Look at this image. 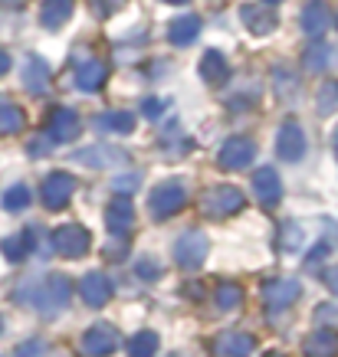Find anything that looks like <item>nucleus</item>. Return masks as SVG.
<instances>
[{"instance_id":"a18cd8bd","label":"nucleus","mask_w":338,"mask_h":357,"mask_svg":"<svg viewBox=\"0 0 338 357\" xmlns=\"http://www.w3.org/2000/svg\"><path fill=\"white\" fill-rule=\"evenodd\" d=\"M270 3H283V0H266V7H270Z\"/></svg>"},{"instance_id":"a211bd4d","label":"nucleus","mask_w":338,"mask_h":357,"mask_svg":"<svg viewBox=\"0 0 338 357\" xmlns=\"http://www.w3.org/2000/svg\"><path fill=\"white\" fill-rule=\"evenodd\" d=\"M23 86L33 96H43L50 89V66L40 56H27V63H23Z\"/></svg>"},{"instance_id":"49530a36","label":"nucleus","mask_w":338,"mask_h":357,"mask_svg":"<svg viewBox=\"0 0 338 357\" xmlns=\"http://www.w3.org/2000/svg\"><path fill=\"white\" fill-rule=\"evenodd\" d=\"M266 357H283V354H276V351H273V354H266Z\"/></svg>"},{"instance_id":"2eb2a0df","label":"nucleus","mask_w":338,"mask_h":357,"mask_svg":"<svg viewBox=\"0 0 338 357\" xmlns=\"http://www.w3.org/2000/svg\"><path fill=\"white\" fill-rule=\"evenodd\" d=\"M253 341L243 331H227V335L214 337V357H250L253 354Z\"/></svg>"},{"instance_id":"423d86ee","label":"nucleus","mask_w":338,"mask_h":357,"mask_svg":"<svg viewBox=\"0 0 338 357\" xmlns=\"http://www.w3.org/2000/svg\"><path fill=\"white\" fill-rule=\"evenodd\" d=\"M204 256H207V236L204 233H184V236L175 243V262L181 269H197V266H204Z\"/></svg>"},{"instance_id":"6ab92c4d","label":"nucleus","mask_w":338,"mask_h":357,"mask_svg":"<svg viewBox=\"0 0 338 357\" xmlns=\"http://www.w3.org/2000/svg\"><path fill=\"white\" fill-rule=\"evenodd\" d=\"M105 79H109V66L102 63V59H82L76 73V86L82 92H98V89L105 86Z\"/></svg>"},{"instance_id":"dca6fc26","label":"nucleus","mask_w":338,"mask_h":357,"mask_svg":"<svg viewBox=\"0 0 338 357\" xmlns=\"http://www.w3.org/2000/svg\"><path fill=\"white\" fill-rule=\"evenodd\" d=\"M328 26H332V10H328V3L325 0H309L306 10H302V30H306V36L318 40Z\"/></svg>"},{"instance_id":"aec40b11","label":"nucleus","mask_w":338,"mask_h":357,"mask_svg":"<svg viewBox=\"0 0 338 357\" xmlns=\"http://www.w3.org/2000/svg\"><path fill=\"white\" fill-rule=\"evenodd\" d=\"M76 161L89 164V167H109V164L128 161V154L119 151V148H109V144H96V148H82L76 154Z\"/></svg>"},{"instance_id":"6e6552de","label":"nucleus","mask_w":338,"mask_h":357,"mask_svg":"<svg viewBox=\"0 0 338 357\" xmlns=\"http://www.w3.org/2000/svg\"><path fill=\"white\" fill-rule=\"evenodd\" d=\"M253 154H256V144H253L250 138H230L220 144L217 164L223 171H243V167L253 161Z\"/></svg>"},{"instance_id":"79ce46f5","label":"nucleus","mask_w":338,"mask_h":357,"mask_svg":"<svg viewBox=\"0 0 338 357\" xmlns=\"http://www.w3.org/2000/svg\"><path fill=\"white\" fill-rule=\"evenodd\" d=\"M7 69H10V56H7V53H3V50H0V76H3Z\"/></svg>"},{"instance_id":"bb28decb","label":"nucleus","mask_w":338,"mask_h":357,"mask_svg":"<svg viewBox=\"0 0 338 357\" xmlns=\"http://www.w3.org/2000/svg\"><path fill=\"white\" fill-rule=\"evenodd\" d=\"M158 351V335L154 331H138L128 337V354L131 357H154Z\"/></svg>"},{"instance_id":"7ed1b4c3","label":"nucleus","mask_w":338,"mask_h":357,"mask_svg":"<svg viewBox=\"0 0 338 357\" xmlns=\"http://www.w3.org/2000/svg\"><path fill=\"white\" fill-rule=\"evenodd\" d=\"M243 204H247V200H243L240 187H233V184H217L200 197V210L214 220H223V217H230V213H237V210H243Z\"/></svg>"},{"instance_id":"4c0bfd02","label":"nucleus","mask_w":338,"mask_h":357,"mask_svg":"<svg viewBox=\"0 0 338 357\" xmlns=\"http://www.w3.org/2000/svg\"><path fill=\"white\" fill-rule=\"evenodd\" d=\"M125 252H128V239H115V243L105 246V256H109V259H119V256H125Z\"/></svg>"},{"instance_id":"4468645a","label":"nucleus","mask_w":338,"mask_h":357,"mask_svg":"<svg viewBox=\"0 0 338 357\" xmlns=\"http://www.w3.org/2000/svg\"><path fill=\"white\" fill-rule=\"evenodd\" d=\"M79 295H82V302H86L89 308H102V305L112 298V285L102 272H89V275H82V282H79Z\"/></svg>"},{"instance_id":"c85d7f7f","label":"nucleus","mask_w":338,"mask_h":357,"mask_svg":"<svg viewBox=\"0 0 338 357\" xmlns=\"http://www.w3.org/2000/svg\"><path fill=\"white\" fill-rule=\"evenodd\" d=\"M316 105H318V115H332L338 109V82H322Z\"/></svg>"},{"instance_id":"f704fd0d","label":"nucleus","mask_w":338,"mask_h":357,"mask_svg":"<svg viewBox=\"0 0 338 357\" xmlns=\"http://www.w3.org/2000/svg\"><path fill=\"white\" fill-rule=\"evenodd\" d=\"M135 272H138V279H145V282L161 279V269H158V262H154V259H138Z\"/></svg>"},{"instance_id":"393cba45","label":"nucleus","mask_w":338,"mask_h":357,"mask_svg":"<svg viewBox=\"0 0 338 357\" xmlns=\"http://www.w3.org/2000/svg\"><path fill=\"white\" fill-rule=\"evenodd\" d=\"M96 128L125 135V131L135 128V115H131V112H105V115H98L96 119Z\"/></svg>"},{"instance_id":"c756f323","label":"nucleus","mask_w":338,"mask_h":357,"mask_svg":"<svg viewBox=\"0 0 338 357\" xmlns=\"http://www.w3.org/2000/svg\"><path fill=\"white\" fill-rule=\"evenodd\" d=\"M0 252H3L10 262H20L23 256L30 252V239L27 236H7L3 243H0Z\"/></svg>"},{"instance_id":"20e7f679","label":"nucleus","mask_w":338,"mask_h":357,"mask_svg":"<svg viewBox=\"0 0 338 357\" xmlns=\"http://www.w3.org/2000/svg\"><path fill=\"white\" fill-rule=\"evenodd\" d=\"M53 249L59 256H66V259H82L92 249V236L79 223H63V227L53 229Z\"/></svg>"},{"instance_id":"37998d69","label":"nucleus","mask_w":338,"mask_h":357,"mask_svg":"<svg viewBox=\"0 0 338 357\" xmlns=\"http://www.w3.org/2000/svg\"><path fill=\"white\" fill-rule=\"evenodd\" d=\"M332 144H335V151H338V125H335V131H332Z\"/></svg>"},{"instance_id":"f03ea898","label":"nucleus","mask_w":338,"mask_h":357,"mask_svg":"<svg viewBox=\"0 0 338 357\" xmlns=\"http://www.w3.org/2000/svg\"><path fill=\"white\" fill-rule=\"evenodd\" d=\"M184 204H187V187H184V181H161V184H158L152 194H148V213H152L154 220L175 217V213Z\"/></svg>"},{"instance_id":"f3484780","label":"nucleus","mask_w":338,"mask_h":357,"mask_svg":"<svg viewBox=\"0 0 338 357\" xmlns=\"http://www.w3.org/2000/svg\"><path fill=\"white\" fill-rule=\"evenodd\" d=\"M135 223V206L125 200V197H115L109 206H105V227L115 233V236H125Z\"/></svg>"},{"instance_id":"a19ab883","label":"nucleus","mask_w":338,"mask_h":357,"mask_svg":"<svg viewBox=\"0 0 338 357\" xmlns=\"http://www.w3.org/2000/svg\"><path fill=\"white\" fill-rule=\"evenodd\" d=\"M325 282H328V289L338 295V266H332V269L325 272Z\"/></svg>"},{"instance_id":"c03bdc74","label":"nucleus","mask_w":338,"mask_h":357,"mask_svg":"<svg viewBox=\"0 0 338 357\" xmlns=\"http://www.w3.org/2000/svg\"><path fill=\"white\" fill-rule=\"evenodd\" d=\"M161 3H187V0H161Z\"/></svg>"},{"instance_id":"9b49d317","label":"nucleus","mask_w":338,"mask_h":357,"mask_svg":"<svg viewBox=\"0 0 338 357\" xmlns=\"http://www.w3.org/2000/svg\"><path fill=\"white\" fill-rule=\"evenodd\" d=\"M253 194H256V200H260L263 206H270V210L283 200V184H279V177H276L273 167H260V171L253 174Z\"/></svg>"},{"instance_id":"4be33fe9","label":"nucleus","mask_w":338,"mask_h":357,"mask_svg":"<svg viewBox=\"0 0 338 357\" xmlns=\"http://www.w3.org/2000/svg\"><path fill=\"white\" fill-rule=\"evenodd\" d=\"M338 351V335L332 328H318L306 337V354L309 357H335Z\"/></svg>"},{"instance_id":"de8ad7c7","label":"nucleus","mask_w":338,"mask_h":357,"mask_svg":"<svg viewBox=\"0 0 338 357\" xmlns=\"http://www.w3.org/2000/svg\"><path fill=\"white\" fill-rule=\"evenodd\" d=\"M171 357H187V354H171Z\"/></svg>"},{"instance_id":"f8f14e48","label":"nucleus","mask_w":338,"mask_h":357,"mask_svg":"<svg viewBox=\"0 0 338 357\" xmlns=\"http://www.w3.org/2000/svg\"><path fill=\"white\" fill-rule=\"evenodd\" d=\"M240 20H243V26L250 33H256V36H266V33L276 30V13H273V7H266V3H243Z\"/></svg>"},{"instance_id":"39448f33","label":"nucleus","mask_w":338,"mask_h":357,"mask_svg":"<svg viewBox=\"0 0 338 357\" xmlns=\"http://www.w3.org/2000/svg\"><path fill=\"white\" fill-rule=\"evenodd\" d=\"M119 344H122L119 331H115L112 325H105V321H98V325H92L86 335H82L79 351H82L86 357H109V354L119 351Z\"/></svg>"},{"instance_id":"5701e85b","label":"nucleus","mask_w":338,"mask_h":357,"mask_svg":"<svg viewBox=\"0 0 338 357\" xmlns=\"http://www.w3.org/2000/svg\"><path fill=\"white\" fill-rule=\"evenodd\" d=\"M197 33H200V20H197L194 13H187V17H177V20L168 26V40L175 46H191L197 40Z\"/></svg>"},{"instance_id":"c9c22d12","label":"nucleus","mask_w":338,"mask_h":357,"mask_svg":"<svg viewBox=\"0 0 338 357\" xmlns=\"http://www.w3.org/2000/svg\"><path fill=\"white\" fill-rule=\"evenodd\" d=\"M138 181H142L138 174H128V177H115V181H112V187H115L119 194H131V190L138 187Z\"/></svg>"},{"instance_id":"2f4dec72","label":"nucleus","mask_w":338,"mask_h":357,"mask_svg":"<svg viewBox=\"0 0 338 357\" xmlns=\"http://www.w3.org/2000/svg\"><path fill=\"white\" fill-rule=\"evenodd\" d=\"M302 63H306L309 73H322V69L328 66V46H322V43L309 46V50H306V59H302Z\"/></svg>"},{"instance_id":"0eeeda50","label":"nucleus","mask_w":338,"mask_h":357,"mask_svg":"<svg viewBox=\"0 0 338 357\" xmlns=\"http://www.w3.org/2000/svg\"><path fill=\"white\" fill-rule=\"evenodd\" d=\"M79 131H82L79 115L73 109H63V105H59V109L50 112V121H46L43 135H50V141H53V144H63V141L79 138Z\"/></svg>"},{"instance_id":"f257e3e1","label":"nucleus","mask_w":338,"mask_h":357,"mask_svg":"<svg viewBox=\"0 0 338 357\" xmlns=\"http://www.w3.org/2000/svg\"><path fill=\"white\" fill-rule=\"evenodd\" d=\"M69 292H73V285H69V279H66V275H46V279L36 285V292L17 295V298L36 305V308H40L43 314H56L59 308H66V302H69Z\"/></svg>"},{"instance_id":"a878e982","label":"nucleus","mask_w":338,"mask_h":357,"mask_svg":"<svg viewBox=\"0 0 338 357\" xmlns=\"http://www.w3.org/2000/svg\"><path fill=\"white\" fill-rule=\"evenodd\" d=\"M23 125H27L23 112L13 102H0V135H17L23 131Z\"/></svg>"},{"instance_id":"ddd939ff","label":"nucleus","mask_w":338,"mask_h":357,"mask_svg":"<svg viewBox=\"0 0 338 357\" xmlns=\"http://www.w3.org/2000/svg\"><path fill=\"white\" fill-rule=\"evenodd\" d=\"M302 292V285L299 279H273L263 285V302L270 305V308H286V305H293Z\"/></svg>"},{"instance_id":"58836bf2","label":"nucleus","mask_w":338,"mask_h":357,"mask_svg":"<svg viewBox=\"0 0 338 357\" xmlns=\"http://www.w3.org/2000/svg\"><path fill=\"white\" fill-rule=\"evenodd\" d=\"M142 109H145V115H148V119H158V115H161V102H158V98H148Z\"/></svg>"},{"instance_id":"7c9ffc66","label":"nucleus","mask_w":338,"mask_h":357,"mask_svg":"<svg viewBox=\"0 0 338 357\" xmlns=\"http://www.w3.org/2000/svg\"><path fill=\"white\" fill-rule=\"evenodd\" d=\"M3 206H7L10 213H17V210H27V206H30V187H23V184L10 187V190L3 194Z\"/></svg>"},{"instance_id":"72a5a7b5","label":"nucleus","mask_w":338,"mask_h":357,"mask_svg":"<svg viewBox=\"0 0 338 357\" xmlns=\"http://www.w3.org/2000/svg\"><path fill=\"white\" fill-rule=\"evenodd\" d=\"M125 3L128 0H92V13H96L98 20H109L119 10H125Z\"/></svg>"},{"instance_id":"9d476101","label":"nucleus","mask_w":338,"mask_h":357,"mask_svg":"<svg viewBox=\"0 0 338 357\" xmlns=\"http://www.w3.org/2000/svg\"><path fill=\"white\" fill-rule=\"evenodd\" d=\"M73 190H76V181L66 171H53L43 181V204L50 206V210H63V206L69 204Z\"/></svg>"},{"instance_id":"e433bc0d","label":"nucleus","mask_w":338,"mask_h":357,"mask_svg":"<svg viewBox=\"0 0 338 357\" xmlns=\"http://www.w3.org/2000/svg\"><path fill=\"white\" fill-rule=\"evenodd\" d=\"M316 318H318V321H322V325H328V321H338V308H335V305H318V308H316Z\"/></svg>"},{"instance_id":"cd10ccee","label":"nucleus","mask_w":338,"mask_h":357,"mask_svg":"<svg viewBox=\"0 0 338 357\" xmlns=\"http://www.w3.org/2000/svg\"><path fill=\"white\" fill-rule=\"evenodd\" d=\"M217 305L223 308V312H237V308L243 305V289L240 285H227V282H223V285L217 289Z\"/></svg>"},{"instance_id":"b1692460","label":"nucleus","mask_w":338,"mask_h":357,"mask_svg":"<svg viewBox=\"0 0 338 357\" xmlns=\"http://www.w3.org/2000/svg\"><path fill=\"white\" fill-rule=\"evenodd\" d=\"M227 59L217 53V50H207L204 59H200V79L207 82V86H220L223 79H227Z\"/></svg>"},{"instance_id":"1a4fd4ad","label":"nucleus","mask_w":338,"mask_h":357,"mask_svg":"<svg viewBox=\"0 0 338 357\" xmlns=\"http://www.w3.org/2000/svg\"><path fill=\"white\" fill-rule=\"evenodd\" d=\"M276 154L283 161H302V154H306V135L299 128V121H283V128L276 135Z\"/></svg>"},{"instance_id":"473e14b6","label":"nucleus","mask_w":338,"mask_h":357,"mask_svg":"<svg viewBox=\"0 0 338 357\" xmlns=\"http://www.w3.org/2000/svg\"><path fill=\"white\" fill-rule=\"evenodd\" d=\"M279 246L289 249V252L302 246V227H299V223H286V227L279 229Z\"/></svg>"},{"instance_id":"ea45409f","label":"nucleus","mask_w":338,"mask_h":357,"mask_svg":"<svg viewBox=\"0 0 338 357\" xmlns=\"http://www.w3.org/2000/svg\"><path fill=\"white\" fill-rule=\"evenodd\" d=\"M50 148H53V141L43 135L40 141H33V144H30V154H43V151H50Z\"/></svg>"},{"instance_id":"412c9836","label":"nucleus","mask_w":338,"mask_h":357,"mask_svg":"<svg viewBox=\"0 0 338 357\" xmlns=\"http://www.w3.org/2000/svg\"><path fill=\"white\" fill-rule=\"evenodd\" d=\"M73 7H76V0H43L40 20H43L46 30H59V26L73 17Z\"/></svg>"}]
</instances>
